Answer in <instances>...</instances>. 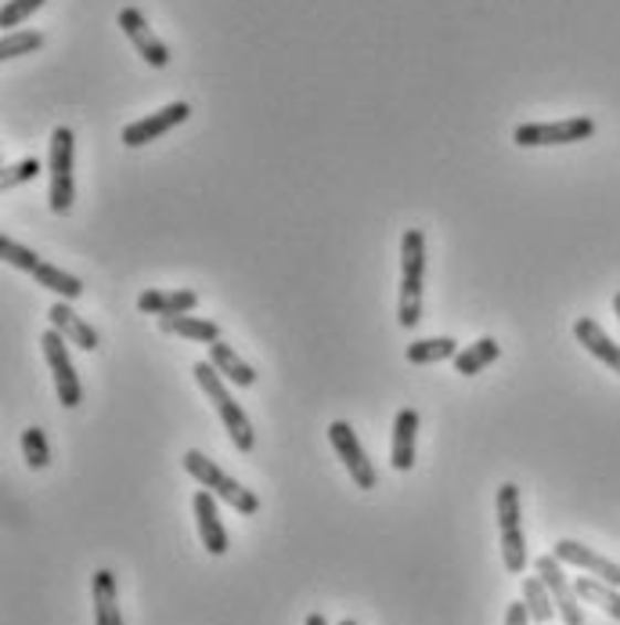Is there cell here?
I'll use <instances>...</instances> for the list:
<instances>
[{
	"label": "cell",
	"instance_id": "1",
	"mask_svg": "<svg viewBox=\"0 0 620 625\" xmlns=\"http://www.w3.org/2000/svg\"><path fill=\"white\" fill-rule=\"evenodd\" d=\"M191 373H196V384L206 390V398L213 402L220 424H224L228 438L235 441L239 452H253V445H256L253 424H250V416L242 413V405L231 398V390L224 387V376L217 373V365L213 362H196V369H191Z\"/></svg>",
	"mask_w": 620,
	"mask_h": 625
},
{
	"label": "cell",
	"instance_id": "2",
	"mask_svg": "<svg viewBox=\"0 0 620 625\" xmlns=\"http://www.w3.org/2000/svg\"><path fill=\"white\" fill-rule=\"evenodd\" d=\"M422 279H425V236L419 228H408L401 239V304H397V322L404 330H416L422 322Z\"/></svg>",
	"mask_w": 620,
	"mask_h": 625
},
{
	"label": "cell",
	"instance_id": "3",
	"mask_svg": "<svg viewBox=\"0 0 620 625\" xmlns=\"http://www.w3.org/2000/svg\"><path fill=\"white\" fill-rule=\"evenodd\" d=\"M185 470L196 478L206 492H213L220 502H228L231 510H239L245 513V518H253V513L260 510V499L250 492L245 485H239L235 478H228L224 470H220L210 456H202L199 448H191V452H185Z\"/></svg>",
	"mask_w": 620,
	"mask_h": 625
},
{
	"label": "cell",
	"instance_id": "4",
	"mask_svg": "<svg viewBox=\"0 0 620 625\" xmlns=\"http://www.w3.org/2000/svg\"><path fill=\"white\" fill-rule=\"evenodd\" d=\"M498 532H502V564L508 575H523L527 567V535H523V510H519V488L505 481L498 488Z\"/></svg>",
	"mask_w": 620,
	"mask_h": 625
},
{
	"label": "cell",
	"instance_id": "5",
	"mask_svg": "<svg viewBox=\"0 0 620 625\" xmlns=\"http://www.w3.org/2000/svg\"><path fill=\"white\" fill-rule=\"evenodd\" d=\"M73 131L54 127L51 134V156H48V174H51V213H69L73 210Z\"/></svg>",
	"mask_w": 620,
	"mask_h": 625
},
{
	"label": "cell",
	"instance_id": "6",
	"mask_svg": "<svg viewBox=\"0 0 620 625\" xmlns=\"http://www.w3.org/2000/svg\"><path fill=\"white\" fill-rule=\"evenodd\" d=\"M596 134V119L588 116H570L559 119V124H519L513 131V142L519 148H537V145H574V142H588Z\"/></svg>",
	"mask_w": 620,
	"mask_h": 625
},
{
	"label": "cell",
	"instance_id": "7",
	"mask_svg": "<svg viewBox=\"0 0 620 625\" xmlns=\"http://www.w3.org/2000/svg\"><path fill=\"white\" fill-rule=\"evenodd\" d=\"M534 572L542 575V582L548 586V593H553L556 601V611L563 625H585V611H581V596H577L574 582L567 579V572H563V561L556 553H545L534 561Z\"/></svg>",
	"mask_w": 620,
	"mask_h": 625
},
{
	"label": "cell",
	"instance_id": "8",
	"mask_svg": "<svg viewBox=\"0 0 620 625\" xmlns=\"http://www.w3.org/2000/svg\"><path fill=\"white\" fill-rule=\"evenodd\" d=\"M40 344H44V358L54 373V390H59V402L65 409H76L80 402H84V387H80V376L73 369V358H69V347H65V336L59 330H48L40 336Z\"/></svg>",
	"mask_w": 620,
	"mask_h": 625
},
{
	"label": "cell",
	"instance_id": "9",
	"mask_svg": "<svg viewBox=\"0 0 620 625\" xmlns=\"http://www.w3.org/2000/svg\"><path fill=\"white\" fill-rule=\"evenodd\" d=\"M328 441H333L336 456L343 459V467L350 470V478H354L357 488H376L379 485V473H376V467H371L368 452L361 448V441H357V434H354V427L347 424V419H336V424L328 427Z\"/></svg>",
	"mask_w": 620,
	"mask_h": 625
},
{
	"label": "cell",
	"instance_id": "10",
	"mask_svg": "<svg viewBox=\"0 0 620 625\" xmlns=\"http://www.w3.org/2000/svg\"><path fill=\"white\" fill-rule=\"evenodd\" d=\"M188 116H191V105L188 102L162 105L159 113H148L145 119H134V124L123 127V145H127V148H141L148 142L162 138V134H170L174 127H181Z\"/></svg>",
	"mask_w": 620,
	"mask_h": 625
},
{
	"label": "cell",
	"instance_id": "11",
	"mask_svg": "<svg viewBox=\"0 0 620 625\" xmlns=\"http://www.w3.org/2000/svg\"><path fill=\"white\" fill-rule=\"evenodd\" d=\"M119 30L127 33V40L137 48V54H141L151 70H167V65H170V51H167V44H162L156 33H151V25H148V19L141 15V11H137V8H123L119 11Z\"/></svg>",
	"mask_w": 620,
	"mask_h": 625
},
{
	"label": "cell",
	"instance_id": "12",
	"mask_svg": "<svg viewBox=\"0 0 620 625\" xmlns=\"http://www.w3.org/2000/svg\"><path fill=\"white\" fill-rule=\"evenodd\" d=\"M553 553L559 556L563 564L581 567V572L596 575V579L610 582V586L620 590V564H613L610 556H602V553H596V550L581 546V542H577V539H559L556 546H553Z\"/></svg>",
	"mask_w": 620,
	"mask_h": 625
},
{
	"label": "cell",
	"instance_id": "13",
	"mask_svg": "<svg viewBox=\"0 0 620 625\" xmlns=\"http://www.w3.org/2000/svg\"><path fill=\"white\" fill-rule=\"evenodd\" d=\"M191 510H196V524H199V539L202 546L210 550L213 556H224L228 553V532L224 524H220V513H217V496L206 492V488H199L196 499H191Z\"/></svg>",
	"mask_w": 620,
	"mask_h": 625
},
{
	"label": "cell",
	"instance_id": "14",
	"mask_svg": "<svg viewBox=\"0 0 620 625\" xmlns=\"http://www.w3.org/2000/svg\"><path fill=\"white\" fill-rule=\"evenodd\" d=\"M48 322H51V330H59L69 344H76V347H84V351H98V333L91 330V322L84 315H76L73 308H69L65 301H54L51 311H48Z\"/></svg>",
	"mask_w": 620,
	"mask_h": 625
},
{
	"label": "cell",
	"instance_id": "15",
	"mask_svg": "<svg viewBox=\"0 0 620 625\" xmlns=\"http://www.w3.org/2000/svg\"><path fill=\"white\" fill-rule=\"evenodd\" d=\"M199 308V293L191 290H145L137 296V311H145V315H191V311Z\"/></svg>",
	"mask_w": 620,
	"mask_h": 625
},
{
	"label": "cell",
	"instance_id": "16",
	"mask_svg": "<svg viewBox=\"0 0 620 625\" xmlns=\"http://www.w3.org/2000/svg\"><path fill=\"white\" fill-rule=\"evenodd\" d=\"M574 336H577V344L588 351V355H596L602 365H610V369L620 376V344H613V340L606 336V330L596 319H577L574 322Z\"/></svg>",
	"mask_w": 620,
	"mask_h": 625
},
{
	"label": "cell",
	"instance_id": "17",
	"mask_svg": "<svg viewBox=\"0 0 620 625\" xmlns=\"http://www.w3.org/2000/svg\"><path fill=\"white\" fill-rule=\"evenodd\" d=\"M91 596H94V625H123L116 575L108 572V567H102V572H94Z\"/></svg>",
	"mask_w": 620,
	"mask_h": 625
},
{
	"label": "cell",
	"instance_id": "18",
	"mask_svg": "<svg viewBox=\"0 0 620 625\" xmlns=\"http://www.w3.org/2000/svg\"><path fill=\"white\" fill-rule=\"evenodd\" d=\"M416 434H419V413L401 409L393 419V470H411L416 467Z\"/></svg>",
	"mask_w": 620,
	"mask_h": 625
},
{
	"label": "cell",
	"instance_id": "19",
	"mask_svg": "<svg viewBox=\"0 0 620 625\" xmlns=\"http://www.w3.org/2000/svg\"><path fill=\"white\" fill-rule=\"evenodd\" d=\"M210 362L217 365V373L228 379V384L235 387H253L256 384V369L250 362L239 358V351L224 344V340H217V344H210Z\"/></svg>",
	"mask_w": 620,
	"mask_h": 625
},
{
	"label": "cell",
	"instance_id": "20",
	"mask_svg": "<svg viewBox=\"0 0 620 625\" xmlns=\"http://www.w3.org/2000/svg\"><path fill=\"white\" fill-rule=\"evenodd\" d=\"M159 330L177 333L185 340H196V344H217L220 340V325L210 319H199V315H167V319H159Z\"/></svg>",
	"mask_w": 620,
	"mask_h": 625
},
{
	"label": "cell",
	"instance_id": "21",
	"mask_svg": "<svg viewBox=\"0 0 620 625\" xmlns=\"http://www.w3.org/2000/svg\"><path fill=\"white\" fill-rule=\"evenodd\" d=\"M30 275H33L44 290L59 293V301H76V296H84V282H80L76 275H69V271H62V268L48 264V261H36V264L30 268Z\"/></svg>",
	"mask_w": 620,
	"mask_h": 625
},
{
	"label": "cell",
	"instance_id": "22",
	"mask_svg": "<svg viewBox=\"0 0 620 625\" xmlns=\"http://www.w3.org/2000/svg\"><path fill=\"white\" fill-rule=\"evenodd\" d=\"M502 355V344L494 336H480L476 344H470L465 351H459L451 362H454V373H462V376H476V373H484L487 365Z\"/></svg>",
	"mask_w": 620,
	"mask_h": 625
},
{
	"label": "cell",
	"instance_id": "23",
	"mask_svg": "<svg viewBox=\"0 0 620 625\" xmlns=\"http://www.w3.org/2000/svg\"><path fill=\"white\" fill-rule=\"evenodd\" d=\"M574 590H577V596H581V601L596 604L599 611H606V615L620 622V590L617 586H610V582H602L596 575H581V579L574 582Z\"/></svg>",
	"mask_w": 620,
	"mask_h": 625
},
{
	"label": "cell",
	"instance_id": "24",
	"mask_svg": "<svg viewBox=\"0 0 620 625\" xmlns=\"http://www.w3.org/2000/svg\"><path fill=\"white\" fill-rule=\"evenodd\" d=\"M523 604H527L530 618H534L537 625L553 622V615H556V601H553V593H548V586L542 582V575L523 579Z\"/></svg>",
	"mask_w": 620,
	"mask_h": 625
},
{
	"label": "cell",
	"instance_id": "25",
	"mask_svg": "<svg viewBox=\"0 0 620 625\" xmlns=\"http://www.w3.org/2000/svg\"><path fill=\"white\" fill-rule=\"evenodd\" d=\"M459 355V344L451 336H437V340H416L408 344V362L411 365H437Z\"/></svg>",
	"mask_w": 620,
	"mask_h": 625
},
{
	"label": "cell",
	"instance_id": "26",
	"mask_svg": "<svg viewBox=\"0 0 620 625\" xmlns=\"http://www.w3.org/2000/svg\"><path fill=\"white\" fill-rule=\"evenodd\" d=\"M22 456L25 463H30L33 470H44L51 463V448H48V434L40 427H30L22 430Z\"/></svg>",
	"mask_w": 620,
	"mask_h": 625
},
{
	"label": "cell",
	"instance_id": "27",
	"mask_svg": "<svg viewBox=\"0 0 620 625\" xmlns=\"http://www.w3.org/2000/svg\"><path fill=\"white\" fill-rule=\"evenodd\" d=\"M40 44H44V33H36V30H15V33H8L4 40H0V59L11 62V59H19V54H33Z\"/></svg>",
	"mask_w": 620,
	"mask_h": 625
},
{
	"label": "cell",
	"instance_id": "28",
	"mask_svg": "<svg viewBox=\"0 0 620 625\" xmlns=\"http://www.w3.org/2000/svg\"><path fill=\"white\" fill-rule=\"evenodd\" d=\"M44 170V163H40L36 156L33 159H19V163H11V167H4V174H0V188H19V185H25V181H33L36 174Z\"/></svg>",
	"mask_w": 620,
	"mask_h": 625
},
{
	"label": "cell",
	"instance_id": "29",
	"mask_svg": "<svg viewBox=\"0 0 620 625\" xmlns=\"http://www.w3.org/2000/svg\"><path fill=\"white\" fill-rule=\"evenodd\" d=\"M44 4H48V0H11V4H4V11H0V25L15 30V25H22L36 8H44Z\"/></svg>",
	"mask_w": 620,
	"mask_h": 625
},
{
	"label": "cell",
	"instance_id": "30",
	"mask_svg": "<svg viewBox=\"0 0 620 625\" xmlns=\"http://www.w3.org/2000/svg\"><path fill=\"white\" fill-rule=\"evenodd\" d=\"M530 622H534V618H530L527 604H523V601L508 604V611H505V625H530Z\"/></svg>",
	"mask_w": 620,
	"mask_h": 625
},
{
	"label": "cell",
	"instance_id": "31",
	"mask_svg": "<svg viewBox=\"0 0 620 625\" xmlns=\"http://www.w3.org/2000/svg\"><path fill=\"white\" fill-rule=\"evenodd\" d=\"M303 625H328V622H325V615H322V611H311V615H307V622H303Z\"/></svg>",
	"mask_w": 620,
	"mask_h": 625
},
{
	"label": "cell",
	"instance_id": "32",
	"mask_svg": "<svg viewBox=\"0 0 620 625\" xmlns=\"http://www.w3.org/2000/svg\"><path fill=\"white\" fill-rule=\"evenodd\" d=\"M613 315H617V319H620V293H617V296H613Z\"/></svg>",
	"mask_w": 620,
	"mask_h": 625
},
{
	"label": "cell",
	"instance_id": "33",
	"mask_svg": "<svg viewBox=\"0 0 620 625\" xmlns=\"http://www.w3.org/2000/svg\"><path fill=\"white\" fill-rule=\"evenodd\" d=\"M339 625H357V622H354V618H343Z\"/></svg>",
	"mask_w": 620,
	"mask_h": 625
}]
</instances>
